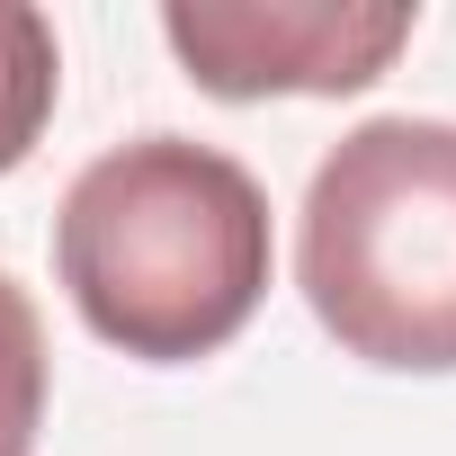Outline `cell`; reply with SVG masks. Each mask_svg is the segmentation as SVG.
I'll return each mask as SVG.
<instances>
[{
    "label": "cell",
    "mask_w": 456,
    "mask_h": 456,
    "mask_svg": "<svg viewBox=\"0 0 456 456\" xmlns=\"http://www.w3.org/2000/svg\"><path fill=\"white\" fill-rule=\"evenodd\" d=\"M45 394H54V358H45V322L28 305V287L0 269V456H37L45 429Z\"/></svg>",
    "instance_id": "obj_5"
},
{
    "label": "cell",
    "mask_w": 456,
    "mask_h": 456,
    "mask_svg": "<svg viewBox=\"0 0 456 456\" xmlns=\"http://www.w3.org/2000/svg\"><path fill=\"white\" fill-rule=\"evenodd\" d=\"M420 10L411 0H179L161 10L170 54L206 99H349L403 45Z\"/></svg>",
    "instance_id": "obj_3"
},
{
    "label": "cell",
    "mask_w": 456,
    "mask_h": 456,
    "mask_svg": "<svg viewBox=\"0 0 456 456\" xmlns=\"http://www.w3.org/2000/svg\"><path fill=\"white\" fill-rule=\"evenodd\" d=\"M296 287L314 322L394 376H456V126L367 117L305 188Z\"/></svg>",
    "instance_id": "obj_2"
},
{
    "label": "cell",
    "mask_w": 456,
    "mask_h": 456,
    "mask_svg": "<svg viewBox=\"0 0 456 456\" xmlns=\"http://www.w3.org/2000/svg\"><path fill=\"white\" fill-rule=\"evenodd\" d=\"M269 188L188 134H134L99 152L54 215L72 314L143 367H197L242 340L269 296Z\"/></svg>",
    "instance_id": "obj_1"
},
{
    "label": "cell",
    "mask_w": 456,
    "mask_h": 456,
    "mask_svg": "<svg viewBox=\"0 0 456 456\" xmlns=\"http://www.w3.org/2000/svg\"><path fill=\"white\" fill-rule=\"evenodd\" d=\"M54 99H63V45H54V19L28 10V0H0V179L37 152Z\"/></svg>",
    "instance_id": "obj_4"
}]
</instances>
